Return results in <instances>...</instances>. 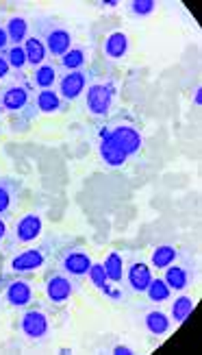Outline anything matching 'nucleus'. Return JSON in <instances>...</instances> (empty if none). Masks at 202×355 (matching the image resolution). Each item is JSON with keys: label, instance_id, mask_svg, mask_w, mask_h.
Masks as SVG:
<instances>
[{"label": "nucleus", "instance_id": "obj_26", "mask_svg": "<svg viewBox=\"0 0 202 355\" xmlns=\"http://www.w3.org/2000/svg\"><path fill=\"white\" fill-rule=\"evenodd\" d=\"M144 292H146L148 301H152V303H165L172 299V290H169V286L163 279H154V277Z\"/></svg>", "mask_w": 202, "mask_h": 355}, {"label": "nucleus", "instance_id": "obj_2", "mask_svg": "<svg viewBox=\"0 0 202 355\" xmlns=\"http://www.w3.org/2000/svg\"><path fill=\"white\" fill-rule=\"evenodd\" d=\"M0 98H3V114L11 120V131H26L30 122L39 116L35 107V89L26 79L9 81L0 89Z\"/></svg>", "mask_w": 202, "mask_h": 355}, {"label": "nucleus", "instance_id": "obj_25", "mask_svg": "<svg viewBox=\"0 0 202 355\" xmlns=\"http://www.w3.org/2000/svg\"><path fill=\"white\" fill-rule=\"evenodd\" d=\"M87 277H89V282L94 284V288H98L104 297L109 295V292H111V288H116L111 282H109L107 270H104V266L100 264V261H91V266H89V272H87Z\"/></svg>", "mask_w": 202, "mask_h": 355}, {"label": "nucleus", "instance_id": "obj_21", "mask_svg": "<svg viewBox=\"0 0 202 355\" xmlns=\"http://www.w3.org/2000/svg\"><path fill=\"white\" fill-rule=\"evenodd\" d=\"M7 31V37L11 46H22L26 42V37L30 35V22L24 15H11L5 24Z\"/></svg>", "mask_w": 202, "mask_h": 355}, {"label": "nucleus", "instance_id": "obj_13", "mask_svg": "<svg viewBox=\"0 0 202 355\" xmlns=\"http://www.w3.org/2000/svg\"><path fill=\"white\" fill-rule=\"evenodd\" d=\"M152 282V270L144 261H131L127 268V286L131 292H144L148 288V284Z\"/></svg>", "mask_w": 202, "mask_h": 355}, {"label": "nucleus", "instance_id": "obj_31", "mask_svg": "<svg viewBox=\"0 0 202 355\" xmlns=\"http://www.w3.org/2000/svg\"><path fill=\"white\" fill-rule=\"evenodd\" d=\"M9 72H11V68H9V64H7L5 55H0V81H7Z\"/></svg>", "mask_w": 202, "mask_h": 355}, {"label": "nucleus", "instance_id": "obj_23", "mask_svg": "<svg viewBox=\"0 0 202 355\" xmlns=\"http://www.w3.org/2000/svg\"><path fill=\"white\" fill-rule=\"evenodd\" d=\"M144 327L150 336H165L172 329V318L161 310H150L144 314Z\"/></svg>", "mask_w": 202, "mask_h": 355}, {"label": "nucleus", "instance_id": "obj_3", "mask_svg": "<svg viewBox=\"0 0 202 355\" xmlns=\"http://www.w3.org/2000/svg\"><path fill=\"white\" fill-rule=\"evenodd\" d=\"M98 131H102L109 140L127 155V159H135L142 155L144 133H142V127H139L137 118L131 112L122 110L118 114H111L104 122H100Z\"/></svg>", "mask_w": 202, "mask_h": 355}, {"label": "nucleus", "instance_id": "obj_8", "mask_svg": "<svg viewBox=\"0 0 202 355\" xmlns=\"http://www.w3.org/2000/svg\"><path fill=\"white\" fill-rule=\"evenodd\" d=\"M79 284L81 282L72 279L70 275L61 272L55 266H50L48 270H46V277H44L46 297H48V301L53 305H66L74 297V292L79 290Z\"/></svg>", "mask_w": 202, "mask_h": 355}, {"label": "nucleus", "instance_id": "obj_18", "mask_svg": "<svg viewBox=\"0 0 202 355\" xmlns=\"http://www.w3.org/2000/svg\"><path fill=\"white\" fill-rule=\"evenodd\" d=\"M102 53H104L107 59H111V61L124 59V57H127V53H129V35L122 33V31H116V33H111L104 40Z\"/></svg>", "mask_w": 202, "mask_h": 355}, {"label": "nucleus", "instance_id": "obj_7", "mask_svg": "<svg viewBox=\"0 0 202 355\" xmlns=\"http://www.w3.org/2000/svg\"><path fill=\"white\" fill-rule=\"evenodd\" d=\"M42 231H44L42 216L35 214V211H28V214L20 216V218L15 220L13 229L9 231L5 249L7 251H15V249H20V246H24V244L35 242L42 236Z\"/></svg>", "mask_w": 202, "mask_h": 355}, {"label": "nucleus", "instance_id": "obj_35", "mask_svg": "<svg viewBox=\"0 0 202 355\" xmlns=\"http://www.w3.org/2000/svg\"><path fill=\"white\" fill-rule=\"evenodd\" d=\"M0 116H3V98H0Z\"/></svg>", "mask_w": 202, "mask_h": 355}, {"label": "nucleus", "instance_id": "obj_22", "mask_svg": "<svg viewBox=\"0 0 202 355\" xmlns=\"http://www.w3.org/2000/svg\"><path fill=\"white\" fill-rule=\"evenodd\" d=\"M24 46V53H26V61H28V66H33V68H39L44 66L46 61H48V51H46V46L44 42L35 35V33H30L26 37V42L22 44Z\"/></svg>", "mask_w": 202, "mask_h": 355}, {"label": "nucleus", "instance_id": "obj_34", "mask_svg": "<svg viewBox=\"0 0 202 355\" xmlns=\"http://www.w3.org/2000/svg\"><path fill=\"white\" fill-rule=\"evenodd\" d=\"M200 92H202V89L198 87V89H196V94H194V105H196V107H200V103H202V94H200Z\"/></svg>", "mask_w": 202, "mask_h": 355}, {"label": "nucleus", "instance_id": "obj_19", "mask_svg": "<svg viewBox=\"0 0 202 355\" xmlns=\"http://www.w3.org/2000/svg\"><path fill=\"white\" fill-rule=\"evenodd\" d=\"M102 266L107 270V277H109V282H111L113 286L118 288H124L127 284V266H124V257L118 253V251H111L107 255V259L102 261Z\"/></svg>", "mask_w": 202, "mask_h": 355}, {"label": "nucleus", "instance_id": "obj_27", "mask_svg": "<svg viewBox=\"0 0 202 355\" xmlns=\"http://www.w3.org/2000/svg\"><path fill=\"white\" fill-rule=\"evenodd\" d=\"M192 312H194V301H192V297H178V299H174V303H172V318H174V322H185L190 316H192Z\"/></svg>", "mask_w": 202, "mask_h": 355}, {"label": "nucleus", "instance_id": "obj_32", "mask_svg": "<svg viewBox=\"0 0 202 355\" xmlns=\"http://www.w3.org/2000/svg\"><path fill=\"white\" fill-rule=\"evenodd\" d=\"M9 37H7V31L0 26V55H5V51L9 49Z\"/></svg>", "mask_w": 202, "mask_h": 355}, {"label": "nucleus", "instance_id": "obj_17", "mask_svg": "<svg viewBox=\"0 0 202 355\" xmlns=\"http://www.w3.org/2000/svg\"><path fill=\"white\" fill-rule=\"evenodd\" d=\"M192 268L187 264H174V266H167L165 268V277L163 282L169 286L172 292H183L192 284Z\"/></svg>", "mask_w": 202, "mask_h": 355}, {"label": "nucleus", "instance_id": "obj_5", "mask_svg": "<svg viewBox=\"0 0 202 355\" xmlns=\"http://www.w3.org/2000/svg\"><path fill=\"white\" fill-rule=\"evenodd\" d=\"M55 268H59L61 272H66L70 275L72 279L76 282H81L87 277L89 272V266H91V257L85 249V244L83 242H68L64 246H59L57 249V255H55Z\"/></svg>", "mask_w": 202, "mask_h": 355}, {"label": "nucleus", "instance_id": "obj_15", "mask_svg": "<svg viewBox=\"0 0 202 355\" xmlns=\"http://www.w3.org/2000/svg\"><path fill=\"white\" fill-rule=\"evenodd\" d=\"M89 55L91 53H89V49H85V46H72L64 57H59V70L61 72L83 70L89 64Z\"/></svg>", "mask_w": 202, "mask_h": 355}, {"label": "nucleus", "instance_id": "obj_36", "mask_svg": "<svg viewBox=\"0 0 202 355\" xmlns=\"http://www.w3.org/2000/svg\"><path fill=\"white\" fill-rule=\"evenodd\" d=\"M0 264H3V255H0Z\"/></svg>", "mask_w": 202, "mask_h": 355}, {"label": "nucleus", "instance_id": "obj_6", "mask_svg": "<svg viewBox=\"0 0 202 355\" xmlns=\"http://www.w3.org/2000/svg\"><path fill=\"white\" fill-rule=\"evenodd\" d=\"M59 246V240L57 238H48L44 240L42 244H35L30 246V249H24L20 251L18 255H13L11 261H9V268L13 275H30L39 268H44L48 264V259L53 257V251Z\"/></svg>", "mask_w": 202, "mask_h": 355}, {"label": "nucleus", "instance_id": "obj_30", "mask_svg": "<svg viewBox=\"0 0 202 355\" xmlns=\"http://www.w3.org/2000/svg\"><path fill=\"white\" fill-rule=\"evenodd\" d=\"M7 238H9V223L7 218H0V246L7 244Z\"/></svg>", "mask_w": 202, "mask_h": 355}, {"label": "nucleus", "instance_id": "obj_14", "mask_svg": "<svg viewBox=\"0 0 202 355\" xmlns=\"http://www.w3.org/2000/svg\"><path fill=\"white\" fill-rule=\"evenodd\" d=\"M35 107L39 114H61L68 110V103L57 94V89H37Z\"/></svg>", "mask_w": 202, "mask_h": 355}, {"label": "nucleus", "instance_id": "obj_20", "mask_svg": "<svg viewBox=\"0 0 202 355\" xmlns=\"http://www.w3.org/2000/svg\"><path fill=\"white\" fill-rule=\"evenodd\" d=\"M59 74H61L59 66L48 64V61H46L44 66L33 70V76H30V85H35L37 89H55L57 81H59Z\"/></svg>", "mask_w": 202, "mask_h": 355}, {"label": "nucleus", "instance_id": "obj_33", "mask_svg": "<svg viewBox=\"0 0 202 355\" xmlns=\"http://www.w3.org/2000/svg\"><path fill=\"white\" fill-rule=\"evenodd\" d=\"M113 353L116 355H133V349L131 347H124V345H118V347H113Z\"/></svg>", "mask_w": 202, "mask_h": 355}, {"label": "nucleus", "instance_id": "obj_4", "mask_svg": "<svg viewBox=\"0 0 202 355\" xmlns=\"http://www.w3.org/2000/svg\"><path fill=\"white\" fill-rule=\"evenodd\" d=\"M33 28H35V35L44 42L46 51H48L50 57H64L74 44V35L72 31L64 24V22H57L53 18H37L33 22Z\"/></svg>", "mask_w": 202, "mask_h": 355}, {"label": "nucleus", "instance_id": "obj_28", "mask_svg": "<svg viewBox=\"0 0 202 355\" xmlns=\"http://www.w3.org/2000/svg\"><path fill=\"white\" fill-rule=\"evenodd\" d=\"M5 59H7L9 68H11V70H18V72H22V70L28 66L26 53H24V46H9V49L5 51Z\"/></svg>", "mask_w": 202, "mask_h": 355}, {"label": "nucleus", "instance_id": "obj_10", "mask_svg": "<svg viewBox=\"0 0 202 355\" xmlns=\"http://www.w3.org/2000/svg\"><path fill=\"white\" fill-rule=\"evenodd\" d=\"M35 301V288L33 282H28L26 277L13 275L5 277V286H3V303L7 307H28Z\"/></svg>", "mask_w": 202, "mask_h": 355}, {"label": "nucleus", "instance_id": "obj_12", "mask_svg": "<svg viewBox=\"0 0 202 355\" xmlns=\"http://www.w3.org/2000/svg\"><path fill=\"white\" fill-rule=\"evenodd\" d=\"M22 192H24L22 179L0 177V218H7V216L15 209V205L20 203Z\"/></svg>", "mask_w": 202, "mask_h": 355}, {"label": "nucleus", "instance_id": "obj_24", "mask_svg": "<svg viewBox=\"0 0 202 355\" xmlns=\"http://www.w3.org/2000/svg\"><path fill=\"white\" fill-rule=\"evenodd\" d=\"M176 259H178V249H176V246L174 244H161L152 253V266L159 268V270H165L167 266H172Z\"/></svg>", "mask_w": 202, "mask_h": 355}, {"label": "nucleus", "instance_id": "obj_9", "mask_svg": "<svg viewBox=\"0 0 202 355\" xmlns=\"http://www.w3.org/2000/svg\"><path fill=\"white\" fill-rule=\"evenodd\" d=\"M18 329L28 343H42L50 334V314L42 305H33L22 312Z\"/></svg>", "mask_w": 202, "mask_h": 355}, {"label": "nucleus", "instance_id": "obj_16", "mask_svg": "<svg viewBox=\"0 0 202 355\" xmlns=\"http://www.w3.org/2000/svg\"><path fill=\"white\" fill-rule=\"evenodd\" d=\"M98 153H100V159L111 168H122L129 162L127 155H124V153L111 140H109L102 131H98Z\"/></svg>", "mask_w": 202, "mask_h": 355}, {"label": "nucleus", "instance_id": "obj_1", "mask_svg": "<svg viewBox=\"0 0 202 355\" xmlns=\"http://www.w3.org/2000/svg\"><path fill=\"white\" fill-rule=\"evenodd\" d=\"M118 98V76L111 68L96 64L89 68V81L85 87V110L96 122H104L113 114Z\"/></svg>", "mask_w": 202, "mask_h": 355}, {"label": "nucleus", "instance_id": "obj_29", "mask_svg": "<svg viewBox=\"0 0 202 355\" xmlns=\"http://www.w3.org/2000/svg\"><path fill=\"white\" fill-rule=\"evenodd\" d=\"M127 9L131 15H135V18H146V15L154 13L157 3H154V0H133V3L127 5Z\"/></svg>", "mask_w": 202, "mask_h": 355}, {"label": "nucleus", "instance_id": "obj_11", "mask_svg": "<svg viewBox=\"0 0 202 355\" xmlns=\"http://www.w3.org/2000/svg\"><path fill=\"white\" fill-rule=\"evenodd\" d=\"M87 81H89V68L72 70V72H61L55 89H57V94L70 105V103L79 101L85 94Z\"/></svg>", "mask_w": 202, "mask_h": 355}]
</instances>
